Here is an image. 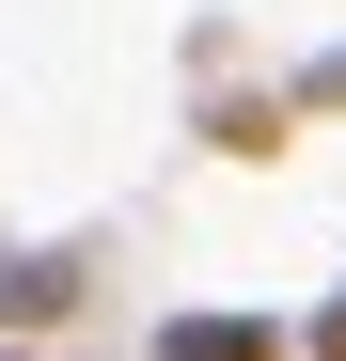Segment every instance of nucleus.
Here are the masks:
<instances>
[{
    "label": "nucleus",
    "mask_w": 346,
    "mask_h": 361,
    "mask_svg": "<svg viewBox=\"0 0 346 361\" xmlns=\"http://www.w3.org/2000/svg\"><path fill=\"white\" fill-rule=\"evenodd\" d=\"M157 361H283V330H268V314H173Z\"/></svg>",
    "instance_id": "f257e3e1"
},
{
    "label": "nucleus",
    "mask_w": 346,
    "mask_h": 361,
    "mask_svg": "<svg viewBox=\"0 0 346 361\" xmlns=\"http://www.w3.org/2000/svg\"><path fill=\"white\" fill-rule=\"evenodd\" d=\"M79 298V267H0V314H64Z\"/></svg>",
    "instance_id": "f03ea898"
},
{
    "label": "nucleus",
    "mask_w": 346,
    "mask_h": 361,
    "mask_svg": "<svg viewBox=\"0 0 346 361\" xmlns=\"http://www.w3.org/2000/svg\"><path fill=\"white\" fill-rule=\"evenodd\" d=\"M299 110H346V47H315V63H299Z\"/></svg>",
    "instance_id": "7ed1b4c3"
},
{
    "label": "nucleus",
    "mask_w": 346,
    "mask_h": 361,
    "mask_svg": "<svg viewBox=\"0 0 346 361\" xmlns=\"http://www.w3.org/2000/svg\"><path fill=\"white\" fill-rule=\"evenodd\" d=\"M315 361H346V283H330V314H315Z\"/></svg>",
    "instance_id": "20e7f679"
},
{
    "label": "nucleus",
    "mask_w": 346,
    "mask_h": 361,
    "mask_svg": "<svg viewBox=\"0 0 346 361\" xmlns=\"http://www.w3.org/2000/svg\"><path fill=\"white\" fill-rule=\"evenodd\" d=\"M0 361H32V345H0Z\"/></svg>",
    "instance_id": "39448f33"
}]
</instances>
